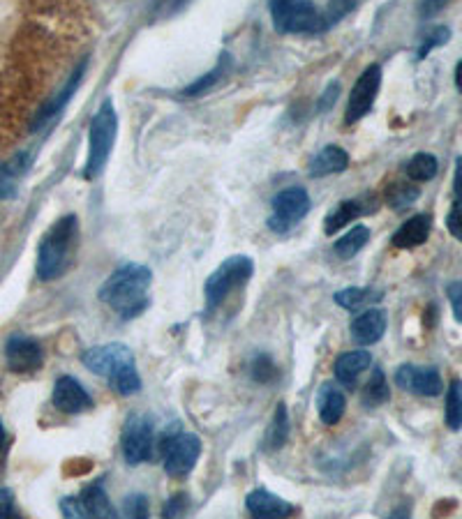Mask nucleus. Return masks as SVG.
<instances>
[{"label": "nucleus", "instance_id": "a211bd4d", "mask_svg": "<svg viewBox=\"0 0 462 519\" xmlns=\"http://www.w3.org/2000/svg\"><path fill=\"white\" fill-rule=\"evenodd\" d=\"M430 229H432V217L430 215H414L409 217V220L402 224V227L393 233V247H398V250H414V247L423 245L430 236Z\"/></svg>", "mask_w": 462, "mask_h": 519}, {"label": "nucleus", "instance_id": "412c9836", "mask_svg": "<svg viewBox=\"0 0 462 519\" xmlns=\"http://www.w3.org/2000/svg\"><path fill=\"white\" fill-rule=\"evenodd\" d=\"M79 501H81V508H84L86 517H95V519L118 517L114 503H111L107 490H104L100 483H91L88 487H84V492H81Z\"/></svg>", "mask_w": 462, "mask_h": 519}, {"label": "nucleus", "instance_id": "c03bdc74", "mask_svg": "<svg viewBox=\"0 0 462 519\" xmlns=\"http://www.w3.org/2000/svg\"><path fill=\"white\" fill-rule=\"evenodd\" d=\"M456 88L462 93V60H460L458 67H456Z\"/></svg>", "mask_w": 462, "mask_h": 519}, {"label": "nucleus", "instance_id": "79ce46f5", "mask_svg": "<svg viewBox=\"0 0 462 519\" xmlns=\"http://www.w3.org/2000/svg\"><path fill=\"white\" fill-rule=\"evenodd\" d=\"M338 90H340L338 84H331V86H329V90H326V93L322 95V100H319V111L333 107V102L338 100Z\"/></svg>", "mask_w": 462, "mask_h": 519}, {"label": "nucleus", "instance_id": "37998d69", "mask_svg": "<svg viewBox=\"0 0 462 519\" xmlns=\"http://www.w3.org/2000/svg\"><path fill=\"white\" fill-rule=\"evenodd\" d=\"M453 194L462 197V157L456 162V176H453Z\"/></svg>", "mask_w": 462, "mask_h": 519}, {"label": "nucleus", "instance_id": "aec40b11", "mask_svg": "<svg viewBox=\"0 0 462 519\" xmlns=\"http://www.w3.org/2000/svg\"><path fill=\"white\" fill-rule=\"evenodd\" d=\"M349 167V155L340 146H326L312 157L310 162V176L324 178L333 176V173H342Z\"/></svg>", "mask_w": 462, "mask_h": 519}, {"label": "nucleus", "instance_id": "473e14b6", "mask_svg": "<svg viewBox=\"0 0 462 519\" xmlns=\"http://www.w3.org/2000/svg\"><path fill=\"white\" fill-rule=\"evenodd\" d=\"M449 37H451V30L446 28V26H437V28H432L430 33H428L426 40H423V44H421V49H419V54H416V58H419V60L428 58L430 51H432V49H437V47H442V44L449 42Z\"/></svg>", "mask_w": 462, "mask_h": 519}, {"label": "nucleus", "instance_id": "6ab92c4d", "mask_svg": "<svg viewBox=\"0 0 462 519\" xmlns=\"http://www.w3.org/2000/svg\"><path fill=\"white\" fill-rule=\"evenodd\" d=\"M345 409H347V400H345V395H342V390L335 388L333 383H324L317 393L319 420L329 427L338 425L342 416H345Z\"/></svg>", "mask_w": 462, "mask_h": 519}, {"label": "nucleus", "instance_id": "ddd939ff", "mask_svg": "<svg viewBox=\"0 0 462 519\" xmlns=\"http://www.w3.org/2000/svg\"><path fill=\"white\" fill-rule=\"evenodd\" d=\"M54 406L67 416H77V413L93 409V397L86 393V388L74 379V376H61L54 386Z\"/></svg>", "mask_w": 462, "mask_h": 519}, {"label": "nucleus", "instance_id": "cd10ccee", "mask_svg": "<svg viewBox=\"0 0 462 519\" xmlns=\"http://www.w3.org/2000/svg\"><path fill=\"white\" fill-rule=\"evenodd\" d=\"M389 400H391L389 381H386V374L382 372V367H375L370 374V381L365 383L363 402L368 406H382Z\"/></svg>", "mask_w": 462, "mask_h": 519}, {"label": "nucleus", "instance_id": "5701e85b", "mask_svg": "<svg viewBox=\"0 0 462 519\" xmlns=\"http://www.w3.org/2000/svg\"><path fill=\"white\" fill-rule=\"evenodd\" d=\"M28 162H31V157L19 153L0 167V199H10L17 194V180L26 173Z\"/></svg>", "mask_w": 462, "mask_h": 519}, {"label": "nucleus", "instance_id": "2eb2a0df", "mask_svg": "<svg viewBox=\"0 0 462 519\" xmlns=\"http://www.w3.org/2000/svg\"><path fill=\"white\" fill-rule=\"evenodd\" d=\"M386 326H389V317H386L384 310H377V307H370V310L361 312L359 317L352 321V340L359 346H370L382 340L386 333Z\"/></svg>", "mask_w": 462, "mask_h": 519}, {"label": "nucleus", "instance_id": "f257e3e1", "mask_svg": "<svg viewBox=\"0 0 462 519\" xmlns=\"http://www.w3.org/2000/svg\"><path fill=\"white\" fill-rule=\"evenodd\" d=\"M151 282V268L141 263H123L104 280L98 296L123 319H132L146 310Z\"/></svg>", "mask_w": 462, "mask_h": 519}, {"label": "nucleus", "instance_id": "f704fd0d", "mask_svg": "<svg viewBox=\"0 0 462 519\" xmlns=\"http://www.w3.org/2000/svg\"><path fill=\"white\" fill-rule=\"evenodd\" d=\"M123 513L132 517V519H141V517H148V501L144 494H130L128 499L123 501Z\"/></svg>", "mask_w": 462, "mask_h": 519}, {"label": "nucleus", "instance_id": "bb28decb", "mask_svg": "<svg viewBox=\"0 0 462 519\" xmlns=\"http://www.w3.org/2000/svg\"><path fill=\"white\" fill-rule=\"evenodd\" d=\"M444 418L451 432L462 430V381L453 379L446 388V406H444Z\"/></svg>", "mask_w": 462, "mask_h": 519}, {"label": "nucleus", "instance_id": "72a5a7b5", "mask_svg": "<svg viewBox=\"0 0 462 519\" xmlns=\"http://www.w3.org/2000/svg\"><path fill=\"white\" fill-rule=\"evenodd\" d=\"M354 5H356V0H329V7H326V12H324L326 28L335 24V21H340L345 14L352 12Z\"/></svg>", "mask_w": 462, "mask_h": 519}, {"label": "nucleus", "instance_id": "9d476101", "mask_svg": "<svg viewBox=\"0 0 462 519\" xmlns=\"http://www.w3.org/2000/svg\"><path fill=\"white\" fill-rule=\"evenodd\" d=\"M379 86H382V67L377 63L365 67L363 74L356 79V84L352 88V95H349V104H347V125L359 123L363 116L370 114L372 104L377 100Z\"/></svg>", "mask_w": 462, "mask_h": 519}, {"label": "nucleus", "instance_id": "c756f323", "mask_svg": "<svg viewBox=\"0 0 462 519\" xmlns=\"http://www.w3.org/2000/svg\"><path fill=\"white\" fill-rule=\"evenodd\" d=\"M229 70V58L227 56H222L220 58V63H218V67H213L211 72L208 74H204V77L201 79H197L195 84H190L188 88L183 90V95L185 97H197V95H204L206 90H211L215 84H218V81L225 77V72Z\"/></svg>", "mask_w": 462, "mask_h": 519}, {"label": "nucleus", "instance_id": "a19ab883", "mask_svg": "<svg viewBox=\"0 0 462 519\" xmlns=\"http://www.w3.org/2000/svg\"><path fill=\"white\" fill-rule=\"evenodd\" d=\"M14 515V494L12 490H0V519H7Z\"/></svg>", "mask_w": 462, "mask_h": 519}, {"label": "nucleus", "instance_id": "4be33fe9", "mask_svg": "<svg viewBox=\"0 0 462 519\" xmlns=\"http://www.w3.org/2000/svg\"><path fill=\"white\" fill-rule=\"evenodd\" d=\"M333 300H335V305L342 307V310L359 312V310H363V307L382 300V291L370 289V287H347V289L335 293Z\"/></svg>", "mask_w": 462, "mask_h": 519}, {"label": "nucleus", "instance_id": "a878e982", "mask_svg": "<svg viewBox=\"0 0 462 519\" xmlns=\"http://www.w3.org/2000/svg\"><path fill=\"white\" fill-rule=\"evenodd\" d=\"M365 213V206L361 201L356 199H349V201H342L338 208L333 210V213L326 217L324 222V231L333 236V233H338L340 229H345L349 222H354L356 217H361Z\"/></svg>", "mask_w": 462, "mask_h": 519}, {"label": "nucleus", "instance_id": "f03ea898", "mask_svg": "<svg viewBox=\"0 0 462 519\" xmlns=\"http://www.w3.org/2000/svg\"><path fill=\"white\" fill-rule=\"evenodd\" d=\"M81 363H84L86 370H91L93 374L104 376L118 395L130 397V395H137L141 390L137 363H134L132 351L125 344L111 342V344L93 346V349L84 351Z\"/></svg>", "mask_w": 462, "mask_h": 519}, {"label": "nucleus", "instance_id": "9b49d317", "mask_svg": "<svg viewBox=\"0 0 462 519\" xmlns=\"http://www.w3.org/2000/svg\"><path fill=\"white\" fill-rule=\"evenodd\" d=\"M5 360L10 372L28 374L40 370L44 363L42 346L26 335H12L5 344Z\"/></svg>", "mask_w": 462, "mask_h": 519}, {"label": "nucleus", "instance_id": "58836bf2", "mask_svg": "<svg viewBox=\"0 0 462 519\" xmlns=\"http://www.w3.org/2000/svg\"><path fill=\"white\" fill-rule=\"evenodd\" d=\"M61 513H63L65 517H74V519L86 517V515H84V508H81V501L77 499V496H67V499L61 501Z\"/></svg>", "mask_w": 462, "mask_h": 519}, {"label": "nucleus", "instance_id": "f3484780", "mask_svg": "<svg viewBox=\"0 0 462 519\" xmlns=\"http://www.w3.org/2000/svg\"><path fill=\"white\" fill-rule=\"evenodd\" d=\"M372 365V356L370 351L359 349V351H349V353H342V356L335 360L333 365V372H335V379H338L340 386L345 388H354L356 381H359V376L368 370Z\"/></svg>", "mask_w": 462, "mask_h": 519}, {"label": "nucleus", "instance_id": "dca6fc26", "mask_svg": "<svg viewBox=\"0 0 462 519\" xmlns=\"http://www.w3.org/2000/svg\"><path fill=\"white\" fill-rule=\"evenodd\" d=\"M245 508H248V513L257 519H280L294 513L292 503L282 501L280 496H275L268 490L250 492L248 499H245Z\"/></svg>", "mask_w": 462, "mask_h": 519}, {"label": "nucleus", "instance_id": "423d86ee", "mask_svg": "<svg viewBox=\"0 0 462 519\" xmlns=\"http://www.w3.org/2000/svg\"><path fill=\"white\" fill-rule=\"evenodd\" d=\"M255 275V261L250 257H229L225 263H220V268L211 273V277L206 280L204 296H206V310L213 312L225 303L227 296L234 289L243 287L250 277Z\"/></svg>", "mask_w": 462, "mask_h": 519}, {"label": "nucleus", "instance_id": "7ed1b4c3", "mask_svg": "<svg viewBox=\"0 0 462 519\" xmlns=\"http://www.w3.org/2000/svg\"><path fill=\"white\" fill-rule=\"evenodd\" d=\"M79 220L77 215H65L54 227L44 233L40 247H37V277L44 282L58 280L67 266L74 250H77Z\"/></svg>", "mask_w": 462, "mask_h": 519}, {"label": "nucleus", "instance_id": "39448f33", "mask_svg": "<svg viewBox=\"0 0 462 519\" xmlns=\"http://www.w3.org/2000/svg\"><path fill=\"white\" fill-rule=\"evenodd\" d=\"M271 21L282 35H312L326 28L324 14L312 0H271Z\"/></svg>", "mask_w": 462, "mask_h": 519}, {"label": "nucleus", "instance_id": "0eeeda50", "mask_svg": "<svg viewBox=\"0 0 462 519\" xmlns=\"http://www.w3.org/2000/svg\"><path fill=\"white\" fill-rule=\"evenodd\" d=\"M310 194L303 187H287L273 197V213L268 217V229L275 233L292 231L308 215Z\"/></svg>", "mask_w": 462, "mask_h": 519}, {"label": "nucleus", "instance_id": "e433bc0d", "mask_svg": "<svg viewBox=\"0 0 462 519\" xmlns=\"http://www.w3.org/2000/svg\"><path fill=\"white\" fill-rule=\"evenodd\" d=\"M446 296H449V300H451L453 317L462 323V282H451L449 289H446Z\"/></svg>", "mask_w": 462, "mask_h": 519}, {"label": "nucleus", "instance_id": "7c9ffc66", "mask_svg": "<svg viewBox=\"0 0 462 519\" xmlns=\"http://www.w3.org/2000/svg\"><path fill=\"white\" fill-rule=\"evenodd\" d=\"M419 187L416 185H407V183H396L391 185V190L386 192V201L391 203V208L402 210V208H409L412 203L419 199Z\"/></svg>", "mask_w": 462, "mask_h": 519}, {"label": "nucleus", "instance_id": "c9c22d12", "mask_svg": "<svg viewBox=\"0 0 462 519\" xmlns=\"http://www.w3.org/2000/svg\"><path fill=\"white\" fill-rule=\"evenodd\" d=\"M446 229L462 243V197H456V201H453L449 215H446Z\"/></svg>", "mask_w": 462, "mask_h": 519}, {"label": "nucleus", "instance_id": "c85d7f7f", "mask_svg": "<svg viewBox=\"0 0 462 519\" xmlns=\"http://www.w3.org/2000/svg\"><path fill=\"white\" fill-rule=\"evenodd\" d=\"M405 171H407V178L414 180V183H428V180H432V178L437 176L439 162H437L435 155L419 153V155H414L412 160L407 162Z\"/></svg>", "mask_w": 462, "mask_h": 519}, {"label": "nucleus", "instance_id": "f8f14e48", "mask_svg": "<svg viewBox=\"0 0 462 519\" xmlns=\"http://www.w3.org/2000/svg\"><path fill=\"white\" fill-rule=\"evenodd\" d=\"M396 383L407 393L421 397H437L444 390L442 376H439L435 367L400 365L396 370Z\"/></svg>", "mask_w": 462, "mask_h": 519}, {"label": "nucleus", "instance_id": "6e6552de", "mask_svg": "<svg viewBox=\"0 0 462 519\" xmlns=\"http://www.w3.org/2000/svg\"><path fill=\"white\" fill-rule=\"evenodd\" d=\"M121 450L125 462L130 466H139L151 460L155 450V434L151 420L146 416H139V413H132L123 425Z\"/></svg>", "mask_w": 462, "mask_h": 519}, {"label": "nucleus", "instance_id": "b1692460", "mask_svg": "<svg viewBox=\"0 0 462 519\" xmlns=\"http://www.w3.org/2000/svg\"><path fill=\"white\" fill-rule=\"evenodd\" d=\"M368 240H370V229L365 227V224H359V227L349 229L345 236L335 240L333 252L338 254L342 261H349V259H354L365 245H368Z\"/></svg>", "mask_w": 462, "mask_h": 519}, {"label": "nucleus", "instance_id": "1a4fd4ad", "mask_svg": "<svg viewBox=\"0 0 462 519\" xmlns=\"http://www.w3.org/2000/svg\"><path fill=\"white\" fill-rule=\"evenodd\" d=\"M162 455H165V471L174 478H183L195 469L201 455V439L197 434H174L162 441Z\"/></svg>", "mask_w": 462, "mask_h": 519}, {"label": "nucleus", "instance_id": "2f4dec72", "mask_svg": "<svg viewBox=\"0 0 462 519\" xmlns=\"http://www.w3.org/2000/svg\"><path fill=\"white\" fill-rule=\"evenodd\" d=\"M250 376L257 383H271L278 379V370H275V363L271 360V356H266V353H257V356L252 358Z\"/></svg>", "mask_w": 462, "mask_h": 519}, {"label": "nucleus", "instance_id": "393cba45", "mask_svg": "<svg viewBox=\"0 0 462 519\" xmlns=\"http://www.w3.org/2000/svg\"><path fill=\"white\" fill-rule=\"evenodd\" d=\"M287 439H289V413H287V406L280 402L271 418V425H268V430H266L264 448L275 453V450H280L282 446H285Z\"/></svg>", "mask_w": 462, "mask_h": 519}, {"label": "nucleus", "instance_id": "20e7f679", "mask_svg": "<svg viewBox=\"0 0 462 519\" xmlns=\"http://www.w3.org/2000/svg\"><path fill=\"white\" fill-rule=\"evenodd\" d=\"M118 134V116L111 100L100 107L98 114L91 120V130H88V160L84 169L86 180H95L107 164L111 148L116 144Z\"/></svg>", "mask_w": 462, "mask_h": 519}, {"label": "nucleus", "instance_id": "a18cd8bd", "mask_svg": "<svg viewBox=\"0 0 462 519\" xmlns=\"http://www.w3.org/2000/svg\"><path fill=\"white\" fill-rule=\"evenodd\" d=\"M5 441H7V434H5L3 420H0V450H3V448H5Z\"/></svg>", "mask_w": 462, "mask_h": 519}, {"label": "nucleus", "instance_id": "4c0bfd02", "mask_svg": "<svg viewBox=\"0 0 462 519\" xmlns=\"http://www.w3.org/2000/svg\"><path fill=\"white\" fill-rule=\"evenodd\" d=\"M446 3H449V0H421V5H419L421 19H432L435 14L444 10Z\"/></svg>", "mask_w": 462, "mask_h": 519}, {"label": "nucleus", "instance_id": "4468645a", "mask_svg": "<svg viewBox=\"0 0 462 519\" xmlns=\"http://www.w3.org/2000/svg\"><path fill=\"white\" fill-rule=\"evenodd\" d=\"M86 60H81L79 63V67L77 70L72 72V77L67 79V84L58 90V93L51 97V100L44 104V107L37 111V116L33 118V132H37L40 130V127H44L47 123H51V120H54L58 114H61V111L67 107V102L72 100V95L77 93V88H79V84H81V77H84V72H86Z\"/></svg>", "mask_w": 462, "mask_h": 519}, {"label": "nucleus", "instance_id": "ea45409f", "mask_svg": "<svg viewBox=\"0 0 462 519\" xmlns=\"http://www.w3.org/2000/svg\"><path fill=\"white\" fill-rule=\"evenodd\" d=\"M185 510H188V499H185V496L181 494V496H174V499H171L169 503H167V508H165V517H181Z\"/></svg>", "mask_w": 462, "mask_h": 519}]
</instances>
